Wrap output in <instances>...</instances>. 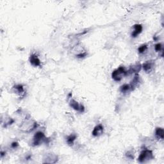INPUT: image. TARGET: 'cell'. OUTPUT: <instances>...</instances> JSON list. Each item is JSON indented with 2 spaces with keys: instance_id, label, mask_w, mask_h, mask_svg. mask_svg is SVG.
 <instances>
[{
  "instance_id": "cell-1",
  "label": "cell",
  "mask_w": 164,
  "mask_h": 164,
  "mask_svg": "<svg viewBox=\"0 0 164 164\" xmlns=\"http://www.w3.org/2000/svg\"><path fill=\"white\" fill-rule=\"evenodd\" d=\"M37 127L38 123L36 121L30 117H26L22 121L19 129L21 132L30 133L36 130Z\"/></svg>"
},
{
  "instance_id": "cell-2",
  "label": "cell",
  "mask_w": 164,
  "mask_h": 164,
  "mask_svg": "<svg viewBox=\"0 0 164 164\" xmlns=\"http://www.w3.org/2000/svg\"><path fill=\"white\" fill-rule=\"evenodd\" d=\"M128 74V70L124 66H121L112 73V78L116 82H121L125 76Z\"/></svg>"
},
{
  "instance_id": "cell-3",
  "label": "cell",
  "mask_w": 164,
  "mask_h": 164,
  "mask_svg": "<svg viewBox=\"0 0 164 164\" xmlns=\"http://www.w3.org/2000/svg\"><path fill=\"white\" fill-rule=\"evenodd\" d=\"M48 142H49V140L46 137L45 133L41 131H39L35 133L33 137L32 146L35 147L41 145L43 143H47Z\"/></svg>"
},
{
  "instance_id": "cell-4",
  "label": "cell",
  "mask_w": 164,
  "mask_h": 164,
  "mask_svg": "<svg viewBox=\"0 0 164 164\" xmlns=\"http://www.w3.org/2000/svg\"><path fill=\"white\" fill-rule=\"evenodd\" d=\"M71 51L78 59H83V58L87 56V51L79 42L72 47Z\"/></svg>"
},
{
  "instance_id": "cell-5",
  "label": "cell",
  "mask_w": 164,
  "mask_h": 164,
  "mask_svg": "<svg viewBox=\"0 0 164 164\" xmlns=\"http://www.w3.org/2000/svg\"><path fill=\"white\" fill-rule=\"evenodd\" d=\"M154 155L151 150L149 149H144L140 153V155L138 158V162L139 163H146L150 160L154 159Z\"/></svg>"
},
{
  "instance_id": "cell-6",
  "label": "cell",
  "mask_w": 164,
  "mask_h": 164,
  "mask_svg": "<svg viewBox=\"0 0 164 164\" xmlns=\"http://www.w3.org/2000/svg\"><path fill=\"white\" fill-rule=\"evenodd\" d=\"M59 161V157L56 154L53 153H47L42 158V163H50L53 164L56 163Z\"/></svg>"
},
{
  "instance_id": "cell-7",
  "label": "cell",
  "mask_w": 164,
  "mask_h": 164,
  "mask_svg": "<svg viewBox=\"0 0 164 164\" xmlns=\"http://www.w3.org/2000/svg\"><path fill=\"white\" fill-rule=\"evenodd\" d=\"M69 103L70 107L75 111H77L80 113H83L85 112L84 106L82 104L79 103L78 101H76L75 100L70 98Z\"/></svg>"
},
{
  "instance_id": "cell-8",
  "label": "cell",
  "mask_w": 164,
  "mask_h": 164,
  "mask_svg": "<svg viewBox=\"0 0 164 164\" xmlns=\"http://www.w3.org/2000/svg\"><path fill=\"white\" fill-rule=\"evenodd\" d=\"M155 62L153 60H148L142 64V69L146 73H150L154 69Z\"/></svg>"
},
{
  "instance_id": "cell-9",
  "label": "cell",
  "mask_w": 164,
  "mask_h": 164,
  "mask_svg": "<svg viewBox=\"0 0 164 164\" xmlns=\"http://www.w3.org/2000/svg\"><path fill=\"white\" fill-rule=\"evenodd\" d=\"M13 92L18 94L21 97H24L25 95V89L24 86L21 84H16L12 87Z\"/></svg>"
},
{
  "instance_id": "cell-10",
  "label": "cell",
  "mask_w": 164,
  "mask_h": 164,
  "mask_svg": "<svg viewBox=\"0 0 164 164\" xmlns=\"http://www.w3.org/2000/svg\"><path fill=\"white\" fill-rule=\"evenodd\" d=\"M104 133V126L101 124H99L94 127L92 131V136L94 137H99Z\"/></svg>"
},
{
  "instance_id": "cell-11",
  "label": "cell",
  "mask_w": 164,
  "mask_h": 164,
  "mask_svg": "<svg viewBox=\"0 0 164 164\" xmlns=\"http://www.w3.org/2000/svg\"><path fill=\"white\" fill-rule=\"evenodd\" d=\"M143 30V26L140 24H135L133 26V30L131 33V36L133 38L137 37Z\"/></svg>"
},
{
  "instance_id": "cell-12",
  "label": "cell",
  "mask_w": 164,
  "mask_h": 164,
  "mask_svg": "<svg viewBox=\"0 0 164 164\" xmlns=\"http://www.w3.org/2000/svg\"><path fill=\"white\" fill-rule=\"evenodd\" d=\"M29 61L32 65L33 67H41V61L39 58L35 54H32L29 58Z\"/></svg>"
},
{
  "instance_id": "cell-13",
  "label": "cell",
  "mask_w": 164,
  "mask_h": 164,
  "mask_svg": "<svg viewBox=\"0 0 164 164\" xmlns=\"http://www.w3.org/2000/svg\"><path fill=\"white\" fill-rule=\"evenodd\" d=\"M155 137L157 140L163 142L164 139V130L162 128H156L155 131Z\"/></svg>"
},
{
  "instance_id": "cell-14",
  "label": "cell",
  "mask_w": 164,
  "mask_h": 164,
  "mask_svg": "<svg viewBox=\"0 0 164 164\" xmlns=\"http://www.w3.org/2000/svg\"><path fill=\"white\" fill-rule=\"evenodd\" d=\"M14 122L15 120L9 116H5V117H2V124L4 128H7L8 126H11V125L14 123Z\"/></svg>"
},
{
  "instance_id": "cell-15",
  "label": "cell",
  "mask_w": 164,
  "mask_h": 164,
  "mask_svg": "<svg viewBox=\"0 0 164 164\" xmlns=\"http://www.w3.org/2000/svg\"><path fill=\"white\" fill-rule=\"evenodd\" d=\"M140 83V76L139 74V73L137 74H135V76L133 77V78L132 79V80L130 82V85L133 88V89L135 90V88H137L138 86H139V84Z\"/></svg>"
},
{
  "instance_id": "cell-16",
  "label": "cell",
  "mask_w": 164,
  "mask_h": 164,
  "mask_svg": "<svg viewBox=\"0 0 164 164\" xmlns=\"http://www.w3.org/2000/svg\"><path fill=\"white\" fill-rule=\"evenodd\" d=\"M141 69H142V64L140 63H137L130 67V69L128 71V74L130 73V74L131 73L137 74L141 71Z\"/></svg>"
},
{
  "instance_id": "cell-17",
  "label": "cell",
  "mask_w": 164,
  "mask_h": 164,
  "mask_svg": "<svg viewBox=\"0 0 164 164\" xmlns=\"http://www.w3.org/2000/svg\"><path fill=\"white\" fill-rule=\"evenodd\" d=\"M133 91H134L133 88L132 87L130 83L129 84H128V83L123 84L121 86V87H120V91H121V92H122L123 94H127V93H129V92Z\"/></svg>"
},
{
  "instance_id": "cell-18",
  "label": "cell",
  "mask_w": 164,
  "mask_h": 164,
  "mask_svg": "<svg viewBox=\"0 0 164 164\" xmlns=\"http://www.w3.org/2000/svg\"><path fill=\"white\" fill-rule=\"evenodd\" d=\"M76 138L77 136L75 133H71L69 135L67 136L65 139L67 145H69V146H73L74 145L75 140H76Z\"/></svg>"
},
{
  "instance_id": "cell-19",
  "label": "cell",
  "mask_w": 164,
  "mask_h": 164,
  "mask_svg": "<svg viewBox=\"0 0 164 164\" xmlns=\"http://www.w3.org/2000/svg\"><path fill=\"white\" fill-rule=\"evenodd\" d=\"M148 49V46L146 44H144L141 45L140 47L138 48V52L139 54H144V53H146V51Z\"/></svg>"
},
{
  "instance_id": "cell-20",
  "label": "cell",
  "mask_w": 164,
  "mask_h": 164,
  "mask_svg": "<svg viewBox=\"0 0 164 164\" xmlns=\"http://www.w3.org/2000/svg\"><path fill=\"white\" fill-rule=\"evenodd\" d=\"M155 50L156 52H163V46L161 43H157L155 45Z\"/></svg>"
},
{
  "instance_id": "cell-21",
  "label": "cell",
  "mask_w": 164,
  "mask_h": 164,
  "mask_svg": "<svg viewBox=\"0 0 164 164\" xmlns=\"http://www.w3.org/2000/svg\"><path fill=\"white\" fill-rule=\"evenodd\" d=\"M126 157L132 160L134 158V153L133 152L132 150H130L126 153Z\"/></svg>"
},
{
  "instance_id": "cell-22",
  "label": "cell",
  "mask_w": 164,
  "mask_h": 164,
  "mask_svg": "<svg viewBox=\"0 0 164 164\" xmlns=\"http://www.w3.org/2000/svg\"><path fill=\"white\" fill-rule=\"evenodd\" d=\"M19 142L17 141H14V142H12V144H11V148L13 149H17L19 147Z\"/></svg>"
},
{
  "instance_id": "cell-23",
  "label": "cell",
  "mask_w": 164,
  "mask_h": 164,
  "mask_svg": "<svg viewBox=\"0 0 164 164\" xmlns=\"http://www.w3.org/2000/svg\"><path fill=\"white\" fill-rule=\"evenodd\" d=\"M5 155H6V152L1 151V157H2V158H3Z\"/></svg>"
}]
</instances>
